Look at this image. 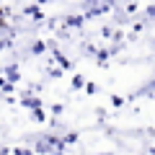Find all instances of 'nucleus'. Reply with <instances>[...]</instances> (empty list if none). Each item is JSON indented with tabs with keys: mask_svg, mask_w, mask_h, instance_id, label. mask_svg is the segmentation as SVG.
Returning a JSON list of instances; mask_svg holds the SVG:
<instances>
[]
</instances>
